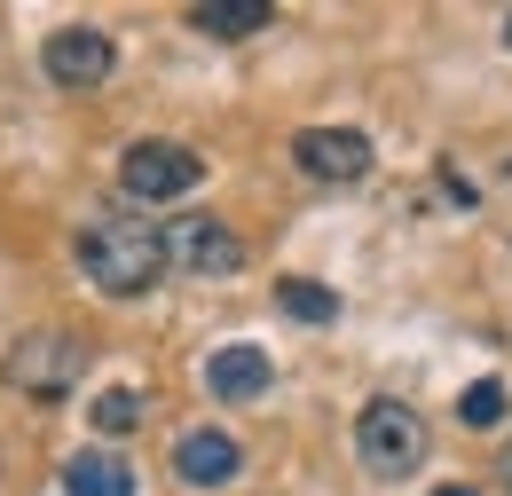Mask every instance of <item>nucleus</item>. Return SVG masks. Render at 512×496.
<instances>
[{"mask_svg": "<svg viewBox=\"0 0 512 496\" xmlns=\"http://www.w3.org/2000/svg\"><path fill=\"white\" fill-rule=\"evenodd\" d=\"M79 276L103 292V300H134L166 276V245L142 213H95L79 229Z\"/></svg>", "mask_w": 512, "mask_h": 496, "instance_id": "obj_1", "label": "nucleus"}, {"mask_svg": "<svg viewBox=\"0 0 512 496\" xmlns=\"http://www.w3.org/2000/svg\"><path fill=\"white\" fill-rule=\"evenodd\" d=\"M158 245H166V268H174V276H205V284H221V276L245 268V237H237L221 213H174V221L158 229Z\"/></svg>", "mask_w": 512, "mask_h": 496, "instance_id": "obj_2", "label": "nucleus"}, {"mask_svg": "<svg viewBox=\"0 0 512 496\" xmlns=\"http://www.w3.org/2000/svg\"><path fill=\"white\" fill-rule=\"evenodd\" d=\"M355 457H363V465H371L379 481L410 473V465L426 457V418H418L410 402H394V394L363 402V418H355Z\"/></svg>", "mask_w": 512, "mask_h": 496, "instance_id": "obj_3", "label": "nucleus"}, {"mask_svg": "<svg viewBox=\"0 0 512 496\" xmlns=\"http://www.w3.org/2000/svg\"><path fill=\"white\" fill-rule=\"evenodd\" d=\"M205 182V158L182 150V142H127V158H119V189L142 197V205H166V197H190Z\"/></svg>", "mask_w": 512, "mask_h": 496, "instance_id": "obj_4", "label": "nucleus"}, {"mask_svg": "<svg viewBox=\"0 0 512 496\" xmlns=\"http://www.w3.org/2000/svg\"><path fill=\"white\" fill-rule=\"evenodd\" d=\"M79 371H87V347H79L71 331H24V339L8 347V378H16L24 394H40V402L71 394Z\"/></svg>", "mask_w": 512, "mask_h": 496, "instance_id": "obj_5", "label": "nucleus"}, {"mask_svg": "<svg viewBox=\"0 0 512 496\" xmlns=\"http://www.w3.org/2000/svg\"><path fill=\"white\" fill-rule=\"evenodd\" d=\"M111 63H119V48H111L95 24H64V32H48V40H40V71H48L56 87H71V95L103 87V79H111Z\"/></svg>", "mask_w": 512, "mask_h": 496, "instance_id": "obj_6", "label": "nucleus"}, {"mask_svg": "<svg viewBox=\"0 0 512 496\" xmlns=\"http://www.w3.org/2000/svg\"><path fill=\"white\" fill-rule=\"evenodd\" d=\"M292 166L308 182H363L371 174V134H355V126H300L292 134Z\"/></svg>", "mask_w": 512, "mask_h": 496, "instance_id": "obj_7", "label": "nucleus"}, {"mask_svg": "<svg viewBox=\"0 0 512 496\" xmlns=\"http://www.w3.org/2000/svg\"><path fill=\"white\" fill-rule=\"evenodd\" d=\"M245 473V449H237V434H221V426H190V434L174 441V481L197 496H213V489H229Z\"/></svg>", "mask_w": 512, "mask_h": 496, "instance_id": "obj_8", "label": "nucleus"}, {"mask_svg": "<svg viewBox=\"0 0 512 496\" xmlns=\"http://www.w3.org/2000/svg\"><path fill=\"white\" fill-rule=\"evenodd\" d=\"M268 378H276V363H268L260 347H245V339L205 355V394H213V402H260Z\"/></svg>", "mask_w": 512, "mask_h": 496, "instance_id": "obj_9", "label": "nucleus"}, {"mask_svg": "<svg viewBox=\"0 0 512 496\" xmlns=\"http://www.w3.org/2000/svg\"><path fill=\"white\" fill-rule=\"evenodd\" d=\"M64 496H134V465L111 449H79L64 465Z\"/></svg>", "mask_w": 512, "mask_h": 496, "instance_id": "obj_10", "label": "nucleus"}, {"mask_svg": "<svg viewBox=\"0 0 512 496\" xmlns=\"http://www.w3.org/2000/svg\"><path fill=\"white\" fill-rule=\"evenodd\" d=\"M190 24L205 32V40H245V32H260V24H276V0H197Z\"/></svg>", "mask_w": 512, "mask_h": 496, "instance_id": "obj_11", "label": "nucleus"}, {"mask_svg": "<svg viewBox=\"0 0 512 496\" xmlns=\"http://www.w3.org/2000/svg\"><path fill=\"white\" fill-rule=\"evenodd\" d=\"M505 410H512L505 378H473V386L457 394V426H473V434H481V426H505Z\"/></svg>", "mask_w": 512, "mask_h": 496, "instance_id": "obj_12", "label": "nucleus"}, {"mask_svg": "<svg viewBox=\"0 0 512 496\" xmlns=\"http://www.w3.org/2000/svg\"><path fill=\"white\" fill-rule=\"evenodd\" d=\"M276 308L292 315V323H331V315H339V292H331V284H308V276H284V284H276Z\"/></svg>", "mask_w": 512, "mask_h": 496, "instance_id": "obj_13", "label": "nucleus"}, {"mask_svg": "<svg viewBox=\"0 0 512 496\" xmlns=\"http://www.w3.org/2000/svg\"><path fill=\"white\" fill-rule=\"evenodd\" d=\"M95 426H103V434H134V426H142V394H134V386H103V394H95Z\"/></svg>", "mask_w": 512, "mask_h": 496, "instance_id": "obj_14", "label": "nucleus"}, {"mask_svg": "<svg viewBox=\"0 0 512 496\" xmlns=\"http://www.w3.org/2000/svg\"><path fill=\"white\" fill-rule=\"evenodd\" d=\"M434 496H481V489H473V481H442Z\"/></svg>", "mask_w": 512, "mask_h": 496, "instance_id": "obj_15", "label": "nucleus"}, {"mask_svg": "<svg viewBox=\"0 0 512 496\" xmlns=\"http://www.w3.org/2000/svg\"><path fill=\"white\" fill-rule=\"evenodd\" d=\"M505 489H512V449H505Z\"/></svg>", "mask_w": 512, "mask_h": 496, "instance_id": "obj_16", "label": "nucleus"}, {"mask_svg": "<svg viewBox=\"0 0 512 496\" xmlns=\"http://www.w3.org/2000/svg\"><path fill=\"white\" fill-rule=\"evenodd\" d=\"M505 48H512V16H505Z\"/></svg>", "mask_w": 512, "mask_h": 496, "instance_id": "obj_17", "label": "nucleus"}]
</instances>
